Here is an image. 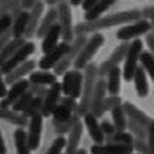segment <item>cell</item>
I'll return each instance as SVG.
<instances>
[{
  "mask_svg": "<svg viewBox=\"0 0 154 154\" xmlns=\"http://www.w3.org/2000/svg\"><path fill=\"white\" fill-rule=\"evenodd\" d=\"M13 140H15V147H16V154H31V148L28 144V135L23 128H16L13 132Z\"/></svg>",
  "mask_w": 154,
  "mask_h": 154,
  "instance_id": "cell-31",
  "label": "cell"
},
{
  "mask_svg": "<svg viewBox=\"0 0 154 154\" xmlns=\"http://www.w3.org/2000/svg\"><path fill=\"white\" fill-rule=\"evenodd\" d=\"M57 9V25L60 28L61 39L64 42H71L74 38L73 31V16H71V6L67 2H63L55 6Z\"/></svg>",
  "mask_w": 154,
  "mask_h": 154,
  "instance_id": "cell-6",
  "label": "cell"
},
{
  "mask_svg": "<svg viewBox=\"0 0 154 154\" xmlns=\"http://www.w3.org/2000/svg\"><path fill=\"white\" fill-rule=\"evenodd\" d=\"M28 90L32 93L34 97H42L45 92H47V87L45 86H39V85H29Z\"/></svg>",
  "mask_w": 154,
  "mask_h": 154,
  "instance_id": "cell-43",
  "label": "cell"
},
{
  "mask_svg": "<svg viewBox=\"0 0 154 154\" xmlns=\"http://www.w3.org/2000/svg\"><path fill=\"white\" fill-rule=\"evenodd\" d=\"M42 127H44V118L41 113L34 115L32 118L28 119V144L31 151L38 150L39 144H41V135H42Z\"/></svg>",
  "mask_w": 154,
  "mask_h": 154,
  "instance_id": "cell-14",
  "label": "cell"
},
{
  "mask_svg": "<svg viewBox=\"0 0 154 154\" xmlns=\"http://www.w3.org/2000/svg\"><path fill=\"white\" fill-rule=\"evenodd\" d=\"M132 151H137L138 154H154V150L150 148L146 140H138V138L132 140Z\"/></svg>",
  "mask_w": 154,
  "mask_h": 154,
  "instance_id": "cell-41",
  "label": "cell"
},
{
  "mask_svg": "<svg viewBox=\"0 0 154 154\" xmlns=\"http://www.w3.org/2000/svg\"><path fill=\"white\" fill-rule=\"evenodd\" d=\"M146 44H147V47H148V50H150V52L154 51V32L153 31H150L148 34H146Z\"/></svg>",
  "mask_w": 154,
  "mask_h": 154,
  "instance_id": "cell-49",
  "label": "cell"
},
{
  "mask_svg": "<svg viewBox=\"0 0 154 154\" xmlns=\"http://www.w3.org/2000/svg\"><path fill=\"white\" fill-rule=\"evenodd\" d=\"M87 41V36L86 35H77L73 38V41L69 44V48H67V51L64 54V57L61 58L52 69H54V74L58 77V76H63L67 70L71 69V66H73V61L76 60L77 54L80 52V50L83 48V45L86 44Z\"/></svg>",
  "mask_w": 154,
  "mask_h": 154,
  "instance_id": "cell-4",
  "label": "cell"
},
{
  "mask_svg": "<svg viewBox=\"0 0 154 154\" xmlns=\"http://www.w3.org/2000/svg\"><path fill=\"white\" fill-rule=\"evenodd\" d=\"M25 42L26 41L23 38H12V39L0 50V60H2V63L5 60H8V58H10Z\"/></svg>",
  "mask_w": 154,
  "mask_h": 154,
  "instance_id": "cell-34",
  "label": "cell"
},
{
  "mask_svg": "<svg viewBox=\"0 0 154 154\" xmlns=\"http://www.w3.org/2000/svg\"><path fill=\"white\" fill-rule=\"evenodd\" d=\"M128 45H129V42H121L119 45L113 50V52L111 54V57H109L108 60L103 61L100 66H97V77H99V79H105V77L108 76V73H109L113 67H119V64L124 61V58H125Z\"/></svg>",
  "mask_w": 154,
  "mask_h": 154,
  "instance_id": "cell-10",
  "label": "cell"
},
{
  "mask_svg": "<svg viewBox=\"0 0 154 154\" xmlns=\"http://www.w3.org/2000/svg\"><path fill=\"white\" fill-rule=\"evenodd\" d=\"M80 119H82L80 115H79L77 112H74L73 116H71L69 121H66V122H55V121H52V129H54V132H55L57 135L69 134L70 129L73 128L77 122H80Z\"/></svg>",
  "mask_w": 154,
  "mask_h": 154,
  "instance_id": "cell-32",
  "label": "cell"
},
{
  "mask_svg": "<svg viewBox=\"0 0 154 154\" xmlns=\"http://www.w3.org/2000/svg\"><path fill=\"white\" fill-rule=\"evenodd\" d=\"M144 50V44L143 41L137 38V39H132L128 45V50L125 54V58H124V69H121L122 73V79L125 82H131L132 76H134V71L138 67V58H140V54Z\"/></svg>",
  "mask_w": 154,
  "mask_h": 154,
  "instance_id": "cell-5",
  "label": "cell"
},
{
  "mask_svg": "<svg viewBox=\"0 0 154 154\" xmlns=\"http://www.w3.org/2000/svg\"><path fill=\"white\" fill-rule=\"evenodd\" d=\"M83 70H85L83 86H82V93H80V102L77 103V113L80 115V118H83L86 113H89L94 83L97 80V66L94 63H89Z\"/></svg>",
  "mask_w": 154,
  "mask_h": 154,
  "instance_id": "cell-2",
  "label": "cell"
},
{
  "mask_svg": "<svg viewBox=\"0 0 154 154\" xmlns=\"http://www.w3.org/2000/svg\"><path fill=\"white\" fill-rule=\"evenodd\" d=\"M147 144L150 146V148L154 150V122L147 128V137H146Z\"/></svg>",
  "mask_w": 154,
  "mask_h": 154,
  "instance_id": "cell-47",
  "label": "cell"
},
{
  "mask_svg": "<svg viewBox=\"0 0 154 154\" xmlns=\"http://www.w3.org/2000/svg\"><path fill=\"white\" fill-rule=\"evenodd\" d=\"M0 119L6 121V122L15 125L17 128H23V127L28 125V118H25L19 112L12 111L10 108H2L0 106Z\"/></svg>",
  "mask_w": 154,
  "mask_h": 154,
  "instance_id": "cell-25",
  "label": "cell"
},
{
  "mask_svg": "<svg viewBox=\"0 0 154 154\" xmlns=\"http://www.w3.org/2000/svg\"><path fill=\"white\" fill-rule=\"evenodd\" d=\"M121 106H122V111H124L125 116H127L128 119L134 121V122H138V124H141V125L146 127V128H148V127L154 122L153 118H151L150 115H147L146 112H143L141 109H138L134 103L124 102V103H121Z\"/></svg>",
  "mask_w": 154,
  "mask_h": 154,
  "instance_id": "cell-18",
  "label": "cell"
},
{
  "mask_svg": "<svg viewBox=\"0 0 154 154\" xmlns=\"http://www.w3.org/2000/svg\"><path fill=\"white\" fill-rule=\"evenodd\" d=\"M140 15H141V19L151 22L154 19V6H146L143 10H140Z\"/></svg>",
  "mask_w": 154,
  "mask_h": 154,
  "instance_id": "cell-45",
  "label": "cell"
},
{
  "mask_svg": "<svg viewBox=\"0 0 154 154\" xmlns=\"http://www.w3.org/2000/svg\"><path fill=\"white\" fill-rule=\"evenodd\" d=\"M82 2H83V0H70L69 5L70 6H80V5H82Z\"/></svg>",
  "mask_w": 154,
  "mask_h": 154,
  "instance_id": "cell-55",
  "label": "cell"
},
{
  "mask_svg": "<svg viewBox=\"0 0 154 154\" xmlns=\"http://www.w3.org/2000/svg\"><path fill=\"white\" fill-rule=\"evenodd\" d=\"M61 97V85L60 82H55L51 86L47 87V92L42 96V106H41V116L42 118H50L54 108Z\"/></svg>",
  "mask_w": 154,
  "mask_h": 154,
  "instance_id": "cell-11",
  "label": "cell"
},
{
  "mask_svg": "<svg viewBox=\"0 0 154 154\" xmlns=\"http://www.w3.org/2000/svg\"><path fill=\"white\" fill-rule=\"evenodd\" d=\"M99 125H100V129H102V134L105 137H109L112 135L116 129L115 127L112 125V122H108V121H102V122H99Z\"/></svg>",
  "mask_w": 154,
  "mask_h": 154,
  "instance_id": "cell-44",
  "label": "cell"
},
{
  "mask_svg": "<svg viewBox=\"0 0 154 154\" xmlns=\"http://www.w3.org/2000/svg\"><path fill=\"white\" fill-rule=\"evenodd\" d=\"M6 93H8V85L5 83V77L0 71V99H3L6 96Z\"/></svg>",
  "mask_w": 154,
  "mask_h": 154,
  "instance_id": "cell-50",
  "label": "cell"
},
{
  "mask_svg": "<svg viewBox=\"0 0 154 154\" xmlns=\"http://www.w3.org/2000/svg\"><path fill=\"white\" fill-rule=\"evenodd\" d=\"M61 154H63V153H61Z\"/></svg>",
  "mask_w": 154,
  "mask_h": 154,
  "instance_id": "cell-59",
  "label": "cell"
},
{
  "mask_svg": "<svg viewBox=\"0 0 154 154\" xmlns=\"http://www.w3.org/2000/svg\"><path fill=\"white\" fill-rule=\"evenodd\" d=\"M74 154H87V151H86L85 148H79V150H77Z\"/></svg>",
  "mask_w": 154,
  "mask_h": 154,
  "instance_id": "cell-56",
  "label": "cell"
},
{
  "mask_svg": "<svg viewBox=\"0 0 154 154\" xmlns=\"http://www.w3.org/2000/svg\"><path fill=\"white\" fill-rule=\"evenodd\" d=\"M0 66H2V60H0Z\"/></svg>",
  "mask_w": 154,
  "mask_h": 154,
  "instance_id": "cell-58",
  "label": "cell"
},
{
  "mask_svg": "<svg viewBox=\"0 0 154 154\" xmlns=\"http://www.w3.org/2000/svg\"><path fill=\"white\" fill-rule=\"evenodd\" d=\"M105 97H106V82H105V79L97 77V80L94 83L90 106H89V112L96 118L103 116V100H105Z\"/></svg>",
  "mask_w": 154,
  "mask_h": 154,
  "instance_id": "cell-12",
  "label": "cell"
},
{
  "mask_svg": "<svg viewBox=\"0 0 154 154\" xmlns=\"http://www.w3.org/2000/svg\"><path fill=\"white\" fill-rule=\"evenodd\" d=\"M83 118H85V127L87 128V132H89L90 138L93 140V143L94 144H103L105 143V135L102 134V129H100L97 118L93 116L90 112L86 113Z\"/></svg>",
  "mask_w": 154,
  "mask_h": 154,
  "instance_id": "cell-21",
  "label": "cell"
},
{
  "mask_svg": "<svg viewBox=\"0 0 154 154\" xmlns=\"http://www.w3.org/2000/svg\"><path fill=\"white\" fill-rule=\"evenodd\" d=\"M12 38H13V36H12V31H10V28H9L8 31H5L3 34L0 35V50H2V48H3L6 44H8Z\"/></svg>",
  "mask_w": 154,
  "mask_h": 154,
  "instance_id": "cell-48",
  "label": "cell"
},
{
  "mask_svg": "<svg viewBox=\"0 0 154 154\" xmlns=\"http://www.w3.org/2000/svg\"><path fill=\"white\" fill-rule=\"evenodd\" d=\"M127 129L129 131V134L132 135V138H138V140H146L147 137V128L143 127L141 124L134 122V121L128 119L127 121Z\"/></svg>",
  "mask_w": 154,
  "mask_h": 154,
  "instance_id": "cell-37",
  "label": "cell"
},
{
  "mask_svg": "<svg viewBox=\"0 0 154 154\" xmlns=\"http://www.w3.org/2000/svg\"><path fill=\"white\" fill-rule=\"evenodd\" d=\"M92 154H131L132 147L129 146H118V144H93L90 147Z\"/></svg>",
  "mask_w": 154,
  "mask_h": 154,
  "instance_id": "cell-22",
  "label": "cell"
},
{
  "mask_svg": "<svg viewBox=\"0 0 154 154\" xmlns=\"http://www.w3.org/2000/svg\"><path fill=\"white\" fill-rule=\"evenodd\" d=\"M64 147H66V138H64V135H58L51 143V146L48 147V150L45 151V154H61L63 150H64Z\"/></svg>",
  "mask_w": 154,
  "mask_h": 154,
  "instance_id": "cell-40",
  "label": "cell"
},
{
  "mask_svg": "<svg viewBox=\"0 0 154 154\" xmlns=\"http://www.w3.org/2000/svg\"><path fill=\"white\" fill-rule=\"evenodd\" d=\"M122 103V100H121V96L118 94V96H106L105 97V100H103V113L105 112H111L115 106H118V105H121Z\"/></svg>",
  "mask_w": 154,
  "mask_h": 154,
  "instance_id": "cell-42",
  "label": "cell"
},
{
  "mask_svg": "<svg viewBox=\"0 0 154 154\" xmlns=\"http://www.w3.org/2000/svg\"><path fill=\"white\" fill-rule=\"evenodd\" d=\"M35 69H36V61L35 60L23 61L22 64H19L17 67H15L10 73L5 74V83L9 86L13 85V83L17 82V80H22V79H25L26 76H29Z\"/></svg>",
  "mask_w": 154,
  "mask_h": 154,
  "instance_id": "cell-19",
  "label": "cell"
},
{
  "mask_svg": "<svg viewBox=\"0 0 154 154\" xmlns=\"http://www.w3.org/2000/svg\"><path fill=\"white\" fill-rule=\"evenodd\" d=\"M116 2H118V0H99L90 10L85 12V20H93V19L100 17L103 13H105L108 9H111Z\"/></svg>",
  "mask_w": 154,
  "mask_h": 154,
  "instance_id": "cell-28",
  "label": "cell"
},
{
  "mask_svg": "<svg viewBox=\"0 0 154 154\" xmlns=\"http://www.w3.org/2000/svg\"><path fill=\"white\" fill-rule=\"evenodd\" d=\"M121 80H122V73L119 67H113L105 77L106 82V93L111 96H118L121 92Z\"/></svg>",
  "mask_w": 154,
  "mask_h": 154,
  "instance_id": "cell-23",
  "label": "cell"
},
{
  "mask_svg": "<svg viewBox=\"0 0 154 154\" xmlns=\"http://www.w3.org/2000/svg\"><path fill=\"white\" fill-rule=\"evenodd\" d=\"M83 135V122H77L73 128L70 129L69 138H66V147H64V154H74L79 150L80 141Z\"/></svg>",
  "mask_w": 154,
  "mask_h": 154,
  "instance_id": "cell-20",
  "label": "cell"
},
{
  "mask_svg": "<svg viewBox=\"0 0 154 154\" xmlns=\"http://www.w3.org/2000/svg\"><path fill=\"white\" fill-rule=\"evenodd\" d=\"M112 113V125L116 131H125L127 129V116L122 111V106L118 105L111 111Z\"/></svg>",
  "mask_w": 154,
  "mask_h": 154,
  "instance_id": "cell-35",
  "label": "cell"
},
{
  "mask_svg": "<svg viewBox=\"0 0 154 154\" xmlns=\"http://www.w3.org/2000/svg\"><path fill=\"white\" fill-rule=\"evenodd\" d=\"M132 80H134V85H135L137 94L140 96V97H146L147 94H148V90H150V86H148V77H147L146 71L141 69V67H137L135 71H134Z\"/></svg>",
  "mask_w": 154,
  "mask_h": 154,
  "instance_id": "cell-27",
  "label": "cell"
},
{
  "mask_svg": "<svg viewBox=\"0 0 154 154\" xmlns=\"http://www.w3.org/2000/svg\"><path fill=\"white\" fill-rule=\"evenodd\" d=\"M67 48H69V42L61 41V42L57 44L52 50H50L47 54H44V57L38 61V67H39V70L50 71V70H51L52 67H54V66L64 57V54H66V51H67Z\"/></svg>",
  "mask_w": 154,
  "mask_h": 154,
  "instance_id": "cell-15",
  "label": "cell"
},
{
  "mask_svg": "<svg viewBox=\"0 0 154 154\" xmlns=\"http://www.w3.org/2000/svg\"><path fill=\"white\" fill-rule=\"evenodd\" d=\"M35 51V45L34 42H31V41H26L19 50H17L10 58H8V60H5L3 63H2V66H0V71H2V74L5 76V74H8V73H10L12 70L15 69V67H17L19 64H22L23 61L28 60V57L32 54V52Z\"/></svg>",
  "mask_w": 154,
  "mask_h": 154,
  "instance_id": "cell-9",
  "label": "cell"
},
{
  "mask_svg": "<svg viewBox=\"0 0 154 154\" xmlns=\"http://www.w3.org/2000/svg\"><path fill=\"white\" fill-rule=\"evenodd\" d=\"M41 106H42V97H32V100L28 103V106L25 108V111L22 112V115L29 119L34 115L41 113Z\"/></svg>",
  "mask_w": 154,
  "mask_h": 154,
  "instance_id": "cell-38",
  "label": "cell"
},
{
  "mask_svg": "<svg viewBox=\"0 0 154 154\" xmlns=\"http://www.w3.org/2000/svg\"><path fill=\"white\" fill-rule=\"evenodd\" d=\"M138 19H141L140 10L138 9H129V10H124V12H116L108 16H100L93 20H85L77 23L73 31H74V36L77 35H87V34H94L99 32L102 29H109L113 26L119 25H127L131 22H135Z\"/></svg>",
  "mask_w": 154,
  "mask_h": 154,
  "instance_id": "cell-1",
  "label": "cell"
},
{
  "mask_svg": "<svg viewBox=\"0 0 154 154\" xmlns=\"http://www.w3.org/2000/svg\"><path fill=\"white\" fill-rule=\"evenodd\" d=\"M35 3H36V0H22L19 6H20L22 10H26V12H28V10H31V8L34 6Z\"/></svg>",
  "mask_w": 154,
  "mask_h": 154,
  "instance_id": "cell-51",
  "label": "cell"
},
{
  "mask_svg": "<svg viewBox=\"0 0 154 154\" xmlns=\"http://www.w3.org/2000/svg\"><path fill=\"white\" fill-rule=\"evenodd\" d=\"M29 85H39V86H51L52 83L58 82L57 76L51 71H45V70H34L29 77H28Z\"/></svg>",
  "mask_w": 154,
  "mask_h": 154,
  "instance_id": "cell-24",
  "label": "cell"
},
{
  "mask_svg": "<svg viewBox=\"0 0 154 154\" xmlns=\"http://www.w3.org/2000/svg\"><path fill=\"white\" fill-rule=\"evenodd\" d=\"M32 93L29 92V90H26L25 93L22 94L19 99H17L16 102L12 105V111H15V112H19V113H22V112L25 111V108L28 106V103L32 100Z\"/></svg>",
  "mask_w": 154,
  "mask_h": 154,
  "instance_id": "cell-39",
  "label": "cell"
},
{
  "mask_svg": "<svg viewBox=\"0 0 154 154\" xmlns=\"http://www.w3.org/2000/svg\"><path fill=\"white\" fill-rule=\"evenodd\" d=\"M44 0H36L34 6L31 8V10H28V23H26L25 28V34H23V39H31L32 36H35V32H36V28L39 25V20L42 17L44 13Z\"/></svg>",
  "mask_w": 154,
  "mask_h": 154,
  "instance_id": "cell-16",
  "label": "cell"
},
{
  "mask_svg": "<svg viewBox=\"0 0 154 154\" xmlns=\"http://www.w3.org/2000/svg\"><path fill=\"white\" fill-rule=\"evenodd\" d=\"M63 2H67V0H44V5H48L50 8H55L57 5H60Z\"/></svg>",
  "mask_w": 154,
  "mask_h": 154,
  "instance_id": "cell-53",
  "label": "cell"
},
{
  "mask_svg": "<svg viewBox=\"0 0 154 154\" xmlns=\"http://www.w3.org/2000/svg\"><path fill=\"white\" fill-rule=\"evenodd\" d=\"M131 154H138V153H131Z\"/></svg>",
  "mask_w": 154,
  "mask_h": 154,
  "instance_id": "cell-57",
  "label": "cell"
},
{
  "mask_svg": "<svg viewBox=\"0 0 154 154\" xmlns=\"http://www.w3.org/2000/svg\"><path fill=\"white\" fill-rule=\"evenodd\" d=\"M26 23H28V12H26V10H22V12L12 20V25H10L12 36H13V38H23Z\"/></svg>",
  "mask_w": 154,
  "mask_h": 154,
  "instance_id": "cell-30",
  "label": "cell"
},
{
  "mask_svg": "<svg viewBox=\"0 0 154 154\" xmlns=\"http://www.w3.org/2000/svg\"><path fill=\"white\" fill-rule=\"evenodd\" d=\"M74 112H77L76 99L63 96V97H60L57 106L54 108V111L51 113L52 121H55V122H66V121H69L73 116Z\"/></svg>",
  "mask_w": 154,
  "mask_h": 154,
  "instance_id": "cell-13",
  "label": "cell"
},
{
  "mask_svg": "<svg viewBox=\"0 0 154 154\" xmlns=\"http://www.w3.org/2000/svg\"><path fill=\"white\" fill-rule=\"evenodd\" d=\"M8 148H6V144H5V140H3V135H2V131H0V154H6Z\"/></svg>",
  "mask_w": 154,
  "mask_h": 154,
  "instance_id": "cell-54",
  "label": "cell"
},
{
  "mask_svg": "<svg viewBox=\"0 0 154 154\" xmlns=\"http://www.w3.org/2000/svg\"><path fill=\"white\" fill-rule=\"evenodd\" d=\"M60 38H61L60 28H58V25L55 23V25H52L51 28H50V31L42 36V47H41V48H42L44 54H47L50 50H52V48L58 44Z\"/></svg>",
  "mask_w": 154,
  "mask_h": 154,
  "instance_id": "cell-29",
  "label": "cell"
},
{
  "mask_svg": "<svg viewBox=\"0 0 154 154\" xmlns=\"http://www.w3.org/2000/svg\"><path fill=\"white\" fill-rule=\"evenodd\" d=\"M28 87H29V82H28L26 79L17 80L13 85H10V89H8L6 96L0 100V106H2V108H10V106L28 90Z\"/></svg>",
  "mask_w": 154,
  "mask_h": 154,
  "instance_id": "cell-17",
  "label": "cell"
},
{
  "mask_svg": "<svg viewBox=\"0 0 154 154\" xmlns=\"http://www.w3.org/2000/svg\"><path fill=\"white\" fill-rule=\"evenodd\" d=\"M138 61L141 63V69L146 71L147 76H150L151 79H154V57H153V52L150 51H141L140 54V58Z\"/></svg>",
  "mask_w": 154,
  "mask_h": 154,
  "instance_id": "cell-36",
  "label": "cell"
},
{
  "mask_svg": "<svg viewBox=\"0 0 154 154\" xmlns=\"http://www.w3.org/2000/svg\"><path fill=\"white\" fill-rule=\"evenodd\" d=\"M132 135L127 131H115L112 135L105 137L106 144H118V146H129L132 147Z\"/></svg>",
  "mask_w": 154,
  "mask_h": 154,
  "instance_id": "cell-33",
  "label": "cell"
},
{
  "mask_svg": "<svg viewBox=\"0 0 154 154\" xmlns=\"http://www.w3.org/2000/svg\"><path fill=\"white\" fill-rule=\"evenodd\" d=\"M12 25V17L9 16V15H3V16H0V35L3 34L5 31H8L9 28Z\"/></svg>",
  "mask_w": 154,
  "mask_h": 154,
  "instance_id": "cell-46",
  "label": "cell"
},
{
  "mask_svg": "<svg viewBox=\"0 0 154 154\" xmlns=\"http://www.w3.org/2000/svg\"><path fill=\"white\" fill-rule=\"evenodd\" d=\"M103 42H105V36L102 34H99V32L92 34V36L87 38L83 48L77 54L76 60L73 61V69L82 71L89 63H92V58L94 57V54L100 50Z\"/></svg>",
  "mask_w": 154,
  "mask_h": 154,
  "instance_id": "cell-3",
  "label": "cell"
},
{
  "mask_svg": "<svg viewBox=\"0 0 154 154\" xmlns=\"http://www.w3.org/2000/svg\"><path fill=\"white\" fill-rule=\"evenodd\" d=\"M57 23V9L55 8H50V10L44 15V17L39 20V25L36 28V32H35V36L38 38H42L44 35L50 31V28L52 25Z\"/></svg>",
  "mask_w": 154,
  "mask_h": 154,
  "instance_id": "cell-26",
  "label": "cell"
},
{
  "mask_svg": "<svg viewBox=\"0 0 154 154\" xmlns=\"http://www.w3.org/2000/svg\"><path fill=\"white\" fill-rule=\"evenodd\" d=\"M61 93L71 99H79L83 86V73L80 70L70 69L63 74L61 80Z\"/></svg>",
  "mask_w": 154,
  "mask_h": 154,
  "instance_id": "cell-8",
  "label": "cell"
},
{
  "mask_svg": "<svg viewBox=\"0 0 154 154\" xmlns=\"http://www.w3.org/2000/svg\"><path fill=\"white\" fill-rule=\"evenodd\" d=\"M150 31H153V23L144 19H138L135 22L121 26L116 32V38L122 42H129L132 39H137L140 36L148 34Z\"/></svg>",
  "mask_w": 154,
  "mask_h": 154,
  "instance_id": "cell-7",
  "label": "cell"
},
{
  "mask_svg": "<svg viewBox=\"0 0 154 154\" xmlns=\"http://www.w3.org/2000/svg\"><path fill=\"white\" fill-rule=\"evenodd\" d=\"M97 2H99V0H83L80 6L83 8V10H85V12H87V10H90V9L93 8Z\"/></svg>",
  "mask_w": 154,
  "mask_h": 154,
  "instance_id": "cell-52",
  "label": "cell"
}]
</instances>
